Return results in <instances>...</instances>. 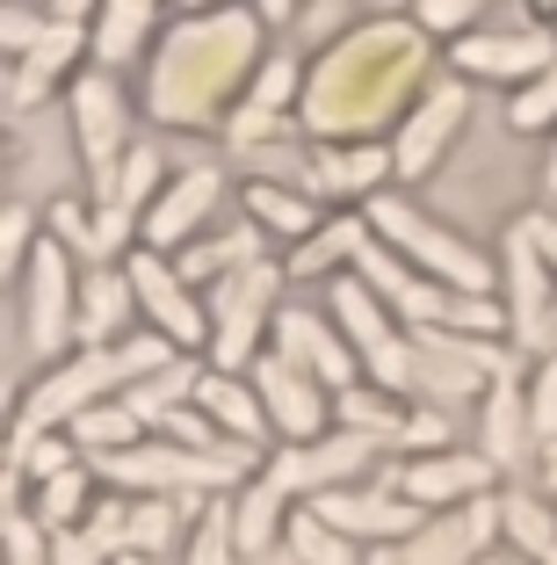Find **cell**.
Wrapping results in <instances>:
<instances>
[{
	"instance_id": "1",
	"label": "cell",
	"mask_w": 557,
	"mask_h": 565,
	"mask_svg": "<svg viewBox=\"0 0 557 565\" xmlns=\"http://www.w3.org/2000/svg\"><path fill=\"white\" fill-rule=\"evenodd\" d=\"M15 290H22V349L58 363L66 341H81V290H73V268H66V239L58 233L36 239Z\"/></svg>"
},
{
	"instance_id": "2",
	"label": "cell",
	"mask_w": 557,
	"mask_h": 565,
	"mask_svg": "<svg viewBox=\"0 0 557 565\" xmlns=\"http://www.w3.org/2000/svg\"><path fill=\"white\" fill-rule=\"evenodd\" d=\"M333 327L355 341L362 363L377 370L392 392H413V333H398V327H392V312H384V298L369 290V282L333 276Z\"/></svg>"
},
{
	"instance_id": "3",
	"label": "cell",
	"mask_w": 557,
	"mask_h": 565,
	"mask_svg": "<svg viewBox=\"0 0 557 565\" xmlns=\"http://www.w3.org/2000/svg\"><path fill=\"white\" fill-rule=\"evenodd\" d=\"M276 290H282V268H239V276H217V298H211V319H217V341H211V355H217V370H239V363H254V341H261V319H268V305H276Z\"/></svg>"
},
{
	"instance_id": "4",
	"label": "cell",
	"mask_w": 557,
	"mask_h": 565,
	"mask_svg": "<svg viewBox=\"0 0 557 565\" xmlns=\"http://www.w3.org/2000/svg\"><path fill=\"white\" fill-rule=\"evenodd\" d=\"M254 392H261L268 406V428L290 435V443H319L333 420V399H326V384L312 377L304 363H290V355H254Z\"/></svg>"
},
{
	"instance_id": "5",
	"label": "cell",
	"mask_w": 557,
	"mask_h": 565,
	"mask_svg": "<svg viewBox=\"0 0 557 565\" xmlns=\"http://www.w3.org/2000/svg\"><path fill=\"white\" fill-rule=\"evenodd\" d=\"M369 225H377V233L392 239V247H406L413 262H427L435 276H449L457 290H485V282H492L485 254H471L463 239L435 233V225H427V217L413 211V203H398V196H377V203H369Z\"/></svg>"
},
{
	"instance_id": "6",
	"label": "cell",
	"mask_w": 557,
	"mask_h": 565,
	"mask_svg": "<svg viewBox=\"0 0 557 565\" xmlns=\"http://www.w3.org/2000/svg\"><path fill=\"white\" fill-rule=\"evenodd\" d=\"M543 276H550L543 247L528 239V225H514V239H507V319H514V341L528 355H543L557 341V298H550Z\"/></svg>"
},
{
	"instance_id": "7",
	"label": "cell",
	"mask_w": 557,
	"mask_h": 565,
	"mask_svg": "<svg viewBox=\"0 0 557 565\" xmlns=\"http://www.w3.org/2000/svg\"><path fill=\"white\" fill-rule=\"evenodd\" d=\"M217 196H225V174H217V167H181L174 182L146 203V217H138V225H146V247L152 254L189 247V239L203 233V217L217 211Z\"/></svg>"
},
{
	"instance_id": "8",
	"label": "cell",
	"mask_w": 557,
	"mask_h": 565,
	"mask_svg": "<svg viewBox=\"0 0 557 565\" xmlns=\"http://www.w3.org/2000/svg\"><path fill=\"white\" fill-rule=\"evenodd\" d=\"M377 449H384V435H355V428H341L333 443H297V449H282L276 465H268V486L319 500V493H333L341 479H355Z\"/></svg>"
},
{
	"instance_id": "9",
	"label": "cell",
	"mask_w": 557,
	"mask_h": 565,
	"mask_svg": "<svg viewBox=\"0 0 557 565\" xmlns=\"http://www.w3.org/2000/svg\"><path fill=\"white\" fill-rule=\"evenodd\" d=\"M124 276H131V290H138V305H146V319L167 333V341H174V349H203L211 319H203L196 298H189V276H181V268H167L160 254L146 247V254H131V268H124Z\"/></svg>"
},
{
	"instance_id": "10",
	"label": "cell",
	"mask_w": 557,
	"mask_h": 565,
	"mask_svg": "<svg viewBox=\"0 0 557 565\" xmlns=\"http://www.w3.org/2000/svg\"><path fill=\"white\" fill-rule=\"evenodd\" d=\"M73 131H81V160H87L95 196H109L116 146H124V95H116L109 73H81V81H73Z\"/></svg>"
},
{
	"instance_id": "11",
	"label": "cell",
	"mask_w": 557,
	"mask_h": 565,
	"mask_svg": "<svg viewBox=\"0 0 557 565\" xmlns=\"http://www.w3.org/2000/svg\"><path fill=\"white\" fill-rule=\"evenodd\" d=\"M457 131H463V87H457V81L427 87V102L406 117V131H398V146H392L398 174H406V182H420L427 167L442 160V146H449Z\"/></svg>"
},
{
	"instance_id": "12",
	"label": "cell",
	"mask_w": 557,
	"mask_h": 565,
	"mask_svg": "<svg viewBox=\"0 0 557 565\" xmlns=\"http://www.w3.org/2000/svg\"><path fill=\"white\" fill-rule=\"evenodd\" d=\"M449 58H457L463 73H485V81H536L557 51L528 30H471V36H457Z\"/></svg>"
},
{
	"instance_id": "13",
	"label": "cell",
	"mask_w": 557,
	"mask_h": 565,
	"mask_svg": "<svg viewBox=\"0 0 557 565\" xmlns=\"http://www.w3.org/2000/svg\"><path fill=\"white\" fill-rule=\"evenodd\" d=\"M312 508H319V515H326L341 536H384V544H406V536H420V522H427L413 500H392V493H341V486H333V493H319Z\"/></svg>"
},
{
	"instance_id": "14",
	"label": "cell",
	"mask_w": 557,
	"mask_h": 565,
	"mask_svg": "<svg viewBox=\"0 0 557 565\" xmlns=\"http://www.w3.org/2000/svg\"><path fill=\"white\" fill-rule=\"evenodd\" d=\"M492 457H457V449H442V457H413L406 471H398V500H413V508H442V500H478L492 486Z\"/></svg>"
},
{
	"instance_id": "15",
	"label": "cell",
	"mask_w": 557,
	"mask_h": 565,
	"mask_svg": "<svg viewBox=\"0 0 557 565\" xmlns=\"http://www.w3.org/2000/svg\"><path fill=\"white\" fill-rule=\"evenodd\" d=\"M528 443H543V435H536V406H528V392L514 377H500L485 392V457L500 471H514L528 457Z\"/></svg>"
},
{
	"instance_id": "16",
	"label": "cell",
	"mask_w": 557,
	"mask_h": 565,
	"mask_svg": "<svg viewBox=\"0 0 557 565\" xmlns=\"http://www.w3.org/2000/svg\"><path fill=\"white\" fill-rule=\"evenodd\" d=\"M196 406H203V420H211V428L232 435V443H261V435H268L261 392H254V384H239L232 370H203V377H196Z\"/></svg>"
},
{
	"instance_id": "17",
	"label": "cell",
	"mask_w": 557,
	"mask_h": 565,
	"mask_svg": "<svg viewBox=\"0 0 557 565\" xmlns=\"http://www.w3.org/2000/svg\"><path fill=\"white\" fill-rule=\"evenodd\" d=\"M492 522H500L492 500H478L463 522H420V536H406L398 565H471V551L492 536Z\"/></svg>"
},
{
	"instance_id": "18",
	"label": "cell",
	"mask_w": 557,
	"mask_h": 565,
	"mask_svg": "<svg viewBox=\"0 0 557 565\" xmlns=\"http://www.w3.org/2000/svg\"><path fill=\"white\" fill-rule=\"evenodd\" d=\"M276 333H282L276 349L290 355V363H304L319 384H347V377H355V355L333 341L326 319H312V312H282V319H276Z\"/></svg>"
},
{
	"instance_id": "19",
	"label": "cell",
	"mask_w": 557,
	"mask_h": 565,
	"mask_svg": "<svg viewBox=\"0 0 557 565\" xmlns=\"http://www.w3.org/2000/svg\"><path fill=\"white\" fill-rule=\"evenodd\" d=\"M131 276H87L81 282V341L87 349H116V327H124V312H131L138 290H124Z\"/></svg>"
},
{
	"instance_id": "20",
	"label": "cell",
	"mask_w": 557,
	"mask_h": 565,
	"mask_svg": "<svg viewBox=\"0 0 557 565\" xmlns=\"http://www.w3.org/2000/svg\"><path fill=\"white\" fill-rule=\"evenodd\" d=\"M196 377H203V370H189V363H167V370H152V377L124 384L116 399L131 406L138 420H167L174 406H189V399H196Z\"/></svg>"
},
{
	"instance_id": "21",
	"label": "cell",
	"mask_w": 557,
	"mask_h": 565,
	"mask_svg": "<svg viewBox=\"0 0 557 565\" xmlns=\"http://www.w3.org/2000/svg\"><path fill=\"white\" fill-rule=\"evenodd\" d=\"M146 22H152V0H101V15H95V58H101V66H124V58L146 44Z\"/></svg>"
},
{
	"instance_id": "22",
	"label": "cell",
	"mask_w": 557,
	"mask_h": 565,
	"mask_svg": "<svg viewBox=\"0 0 557 565\" xmlns=\"http://www.w3.org/2000/svg\"><path fill=\"white\" fill-rule=\"evenodd\" d=\"M282 486H268V471L254 486H246V500H239V515H232V530H239V551L246 558H261L268 544H276V515H282Z\"/></svg>"
},
{
	"instance_id": "23",
	"label": "cell",
	"mask_w": 557,
	"mask_h": 565,
	"mask_svg": "<svg viewBox=\"0 0 557 565\" xmlns=\"http://www.w3.org/2000/svg\"><path fill=\"white\" fill-rule=\"evenodd\" d=\"M246 211L261 217V233H276V239H304L319 225L312 203L290 196V189H276V182H254V189H246Z\"/></svg>"
},
{
	"instance_id": "24",
	"label": "cell",
	"mask_w": 557,
	"mask_h": 565,
	"mask_svg": "<svg viewBox=\"0 0 557 565\" xmlns=\"http://www.w3.org/2000/svg\"><path fill=\"white\" fill-rule=\"evenodd\" d=\"M138 428H146V420L116 399V406H87V414L73 420V443H81L87 457H95V449H101V457H116V449H138Z\"/></svg>"
},
{
	"instance_id": "25",
	"label": "cell",
	"mask_w": 557,
	"mask_h": 565,
	"mask_svg": "<svg viewBox=\"0 0 557 565\" xmlns=\"http://www.w3.org/2000/svg\"><path fill=\"white\" fill-rule=\"evenodd\" d=\"M500 530L522 544V558H557V522H550V508H543V500L507 493V508H500Z\"/></svg>"
},
{
	"instance_id": "26",
	"label": "cell",
	"mask_w": 557,
	"mask_h": 565,
	"mask_svg": "<svg viewBox=\"0 0 557 565\" xmlns=\"http://www.w3.org/2000/svg\"><path fill=\"white\" fill-rule=\"evenodd\" d=\"M290 558L297 565H355V551H347V536L319 508H304V515H290Z\"/></svg>"
},
{
	"instance_id": "27",
	"label": "cell",
	"mask_w": 557,
	"mask_h": 565,
	"mask_svg": "<svg viewBox=\"0 0 557 565\" xmlns=\"http://www.w3.org/2000/svg\"><path fill=\"white\" fill-rule=\"evenodd\" d=\"M514 131H543V124H557V58L536 73V81H522L514 87Z\"/></svg>"
},
{
	"instance_id": "28",
	"label": "cell",
	"mask_w": 557,
	"mask_h": 565,
	"mask_svg": "<svg viewBox=\"0 0 557 565\" xmlns=\"http://www.w3.org/2000/svg\"><path fill=\"white\" fill-rule=\"evenodd\" d=\"M87 508V471H58V479H44V493H36V515H44V530H73Z\"/></svg>"
},
{
	"instance_id": "29",
	"label": "cell",
	"mask_w": 557,
	"mask_h": 565,
	"mask_svg": "<svg viewBox=\"0 0 557 565\" xmlns=\"http://www.w3.org/2000/svg\"><path fill=\"white\" fill-rule=\"evenodd\" d=\"M355 247H362V225H355V217H333L319 239H304V254L290 262V276H319V268H333L341 254H355Z\"/></svg>"
},
{
	"instance_id": "30",
	"label": "cell",
	"mask_w": 557,
	"mask_h": 565,
	"mask_svg": "<svg viewBox=\"0 0 557 565\" xmlns=\"http://www.w3.org/2000/svg\"><path fill=\"white\" fill-rule=\"evenodd\" d=\"M355 268L369 276V290H377L384 305H398V298L413 290V268H406V262H392V254H384L377 239H362V247H355Z\"/></svg>"
},
{
	"instance_id": "31",
	"label": "cell",
	"mask_w": 557,
	"mask_h": 565,
	"mask_svg": "<svg viewBox=\"0 0 557 565\" xmlns=\"http://www.w3.org/2000/svg\"><path fill=\"white\" fill-rule=\"evenodd\" d=\"M246 551H239V530H232V515L225 508H211L203 515V530H196V551H189V565H239Z\"/></svg>"
},
{
	"instance_id": "32",
	"label": "cell",
	"mask_w": 557,
	"mask_h": 565,
	"mask_svg": "<svg viewBox=\"0 0 557 565\" xmlns=\"http://www.w3.org/2000/svg\"><path fill=\"white\" fill-rule=\"evenodd\" d=\"M160 182V160H152V152H124V167H116V182H109V211H138V196H146V189Z\"/></svg>"
},
{
	"instance_id": "33",
	"label": "cell",
	"mask_w": 557,
	"mask_h": 565,
	"mask_svg": "<svg viewBox=\"0 0 557 565\" xmlns=\"http://www.w3.org/2000/svg\"><path fill=\"white\" fill-rule=\"evenodd\" d=\"M333 414L355 435H398V406H377V392H347V399H333Z\"/></svg>"
},
{
	"instance_id": "34",
	"label": "cell",
	"mask_w": 557,
	"mask_h": 565,
	"mask_svg": "<svg viewBox=\"0 0 557 565\" xmlns=\"http://www.w3.org/2000/svg\"><path fill=\"white\" fill-rule=\"evenodd\" d=\"M44 515H8V565H51V544H44Z\"/></svg>"
},
{
	"instance_id": "35",
	"label": "cell",
	"mask_w": 557,
	"mask_h": 565,
	"mask_svg": "<svg viewBox=\"0 0 557 565\" xmlns=\"http://www.w3.org/2000/svg\"><path fill=\"white\" fill-rule=\"evenodd\" d=\"M413 8H420L427 30H442V36H471V22H478V8H485V0H413Z\"/></svg>"
},
{
	"instance_id": "36",
	"label": "cell",
	"mask_w": 557,
	"mask_h": 565,
	"mask_svg": "<svg viewBox=\"0 0 557 565\" xmlns=\"http://www.w3.org/2000/svg\"><path fill=\"white\" fill-rule=\"evenodd\" d=\"M528 406H536V435H543V443H557V355L543 363V377H536V399H528Z\"/></svg>"
},
{
	"instance_id": "37",
	"label": "cell",
	"mask_w": 557,
	"mask_h": 565,
	"mask_svg": "<svg viewBox=\"0 0 557 565\" xmlns=\"http://www.w3.org/2000/svg\"><path fill=\"white\" fill-rule=\"evenodd\" d=\"M51 233L66 239V247H87V254H95V225H87L81 203H51Z\"/></svg>"
},
{
	"instance_id": "38",
	"label": "cell",
	"mask_w": 557,
	"mask_h": 565,
	"mask_svg": "<svg viewBox=\"0 0 557 565\" xmlns=\"http://www.w3.org/2000/svg\"><path fill=\"white\" fill-rule=\"evenodd\" d=\"M528 225V239L543 247V262H550V276H557V217H522Z\"/></svg>"
},
{
	"instance_id": "39",
	"label": "cell",
	"mask_w": 557,
	"mask_h": 565,
	"mask_svg": "<svg viewBox=\"0 0 557 565\" xmlns=\"http://www.w3.org/2000/svg\"><path fill=\"white\" fill-rule=\"evenodd\" d=\"M87 15H101V0H51V15H44V22H73V30H81Z\"/></svg>"
},
{
	"instance_id": "40",
	"label": "cell",
	"mask_w": 557,
	"mask_h": 565,
	"mask_svg": "<svg viewBox=\"0 0 557 565\" xmlns=\"http://www.w3.org/2000/svg\"><path fill=\"white\" fill-rule=\"evenodd\" d=\"M543 493H550V500H557V443H550V449H543Z\"/></svg>"
},
{
	"instance_id": "41",
	"label": "cell",
	"mask_w": 557,
	"mask_h": 565,
	"mask_svg": "<svg viewBox=\"0 0 557 565\" xmlns=\"http://www.w3.org/2000/svg\"><path fill=\"white\" fill-rule=\"evenodd\" d=\"M254 8H261L268 22H282V15H290V8H297V0H254Z\"/></svg>"
},
{
	"instance_id": "42",
	"label": "cell",
	"mask_w": 557,
	"mask_h": 565,
	"mask_svg": "<svg viewBox=\"0 0 557 565\" xmlns=\"http://www.w3.org/2000/svg\"><path fill=\"white\" fill-rule=\"evenodd\" d=\"M109 565H160L152 551H124V558H109Z\"/></svg>"
},
{
	"instance_id": "43",
	"label": "cell",
	"mask_w": 557,
	"mask_h": 565,
	"mask_svg": "<svg viewBox=\"0 0 557 565\" xmlns=\"http://www.w3.org/2000/svg\"><path fill=\"white\" fill-rule=\"evenodd\" d=\"M543 189H550V196H557V152H550V167H543Z\"/></svg>"
},
{
	"instance_id": "44",
	"label": "cell",
	"mask_w": 557,
	"mask_h": 565,
	"mask_svg": "<svg viewBox=\"0 0 557 565\" xmlns=\"http://www.w3.org/2000/svg\"><path fill=\"white\" fill-rule=\"evenodd\" d=\"M181 8H225V0H181Z\"/></svg>"
},
{
	"instance_id": "45",
	"label": "cell",
	"mask_w": 557,
	"mask_h": 565,
	"mask_svg": "<svg viewBox=\"0 0 557 565\" xmlns=\"http://www.w3.org/2000/svg\"><path fill=\"white\" fill-rule=\"evenodd\" d=\"M485 565H528V558H485Z\"/></svg>"
},
{
	"instance_id": "46",
	"label": "cell",
	"mask_w": 557,
	"mask_h": 565,
	"mask_svg": "<svg viewBox=\"0 0 557 565\" xmlns=\"http://www.w3.org/2000/svg\"><path fill=\"white\" fill-rule=\"evenodd\" d=\"M536 8H543V15H557V0H536Z\"/></svg>"
},
{
	"instance_id": "47",
	"label": "cell",
	"mask_w": 557,
	"mask_h": 565,
	"mask_svg": "<svg viewBox=\"0 0 557 565\" xmlns=\"http://www.w3.org/2000/svg\"><path fill=\"white\" fill-rule=\"evenodd\" d=\"M377 565H398V558H377Z\"/></svg>"
},
{
	"instance_id": "48",
	"label": "cell",
	"mask_w": 557,
	"mask_h": 565,
	"mask_svg": "<svg viewBox=\"0 0 557 565\" xmlns=\"http://www.w3.org/2000/svg\"><path fill=\"white\" fill-rule=\"evenodd\" d=\"M550 565H557V558H550Z\"/></svg>"
}]
</instances>
